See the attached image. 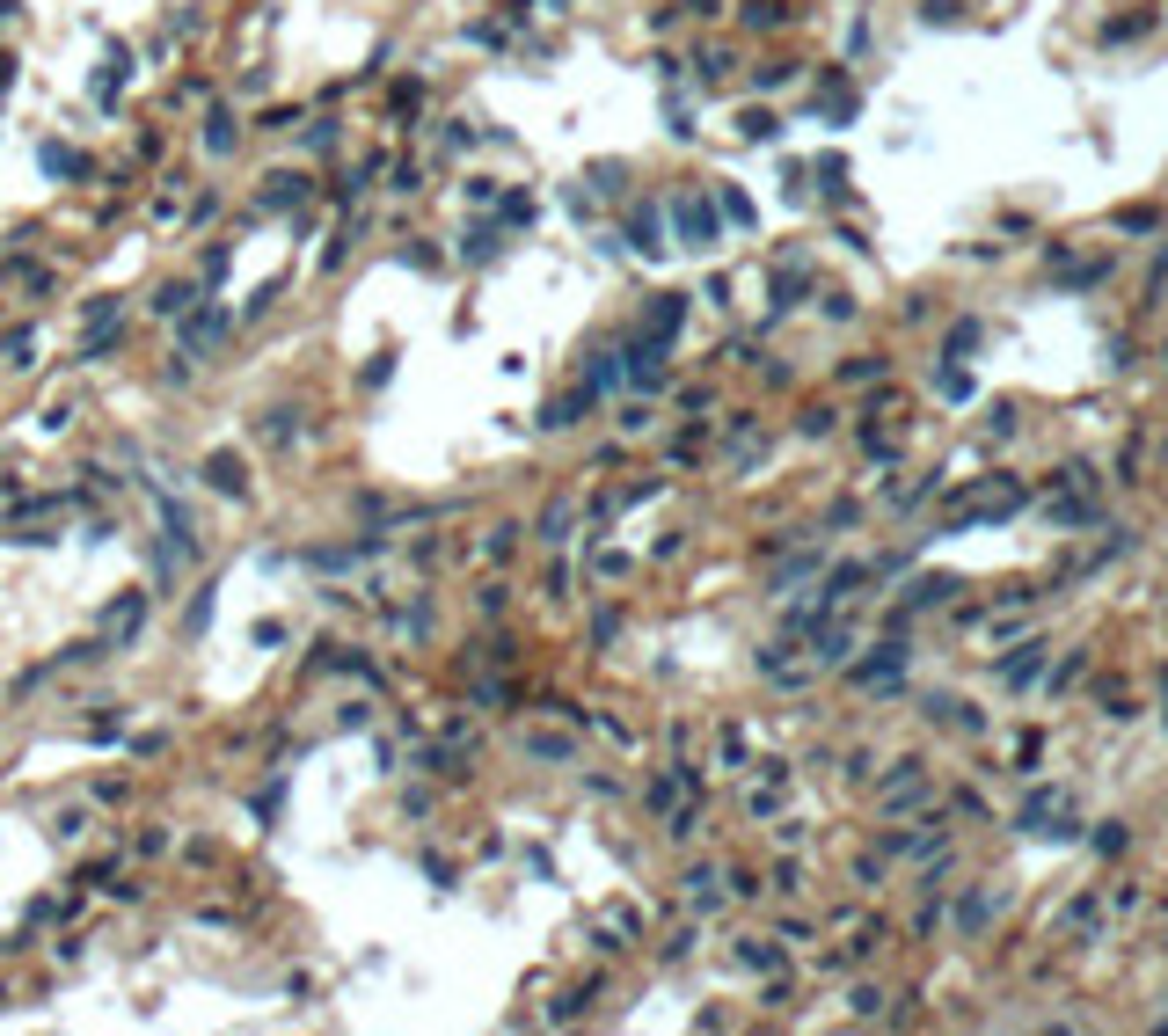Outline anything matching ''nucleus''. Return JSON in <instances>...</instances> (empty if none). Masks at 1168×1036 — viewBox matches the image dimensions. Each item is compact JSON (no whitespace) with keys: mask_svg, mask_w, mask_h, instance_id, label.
I'll list each match as a JSON object with an SVG mask.
<instances>
[{"mask_svg":"<svg viewBox=\"0 0 1168 1036\" xmlns=\"http://www.w3.org/2000/svg\"><path fill=\"white\" fill-rule=\"evenodd\" d=\"M146 606H153V592H125V599H117V606L103 613V628H96V636H103V649H125L132 636H140Z\"/></svg>","mask_w":1168,"mask_h":1036,"instance_id":"nucleus-1","label":"nucleus"},{"mask_svg":"<svg viewBox=\"0 0 1168 1036\" xmlns=\"http://www.w3.org/2000/svg\"><path fill=\"white\" fill-rule=\"evenodd\" d=\"M672 227L687 234V249H716V234H724L709 197H672Z\"/></svg>","mask_w":1168,"mask_h":1036,"instance_id":"nucleus-2","label":"nucleus"},{"mask_svg":"<svg viewBox=\"0 0 1168 1036\" xmlns=\"http://www.w3.org/2000/svg\"><path fill=\"white\" fill-rule=\"evenodd\" d=\"M680 321H687V300H680V292H657V307L643 314V329H636V336H650V344H672V336H680Z\"/></svg>","mask_w":1168,"mask_h":1036,"instance_id":"nucleus-3","label":"nucleus"},{"mask_svg":"<svg viewBox=\"0 0 1168 1036\" xmlns=\"http://www.w3.org/2000/svg\"><path fill=\"white\" fill-rule=\"evenodd\" d=\"M905 672V642H876V657L855 664V686H891Z\"/></svg>","mask_w":1168,"mask_h":1036,"instance_id":"nucleus-4","label":"nucleus"},{"mask_svg":"<svg viewBox=\"0 0 1168 1036\" xmlns=\"http://www.w3.org/2000/svg\"><path fill=\"white\" fill-rule=\"evenodd\" d=\"M220 336H227V314H220V307L190 314V321H183V358H205V351L220 344Z\"/></svg>","mask_w":1168,"mask_h":1036,"instance_id":"nucleus-5","label":"nucleus"},{"mask_svg":"<svg viewBox=\"0 0 1168 1036\" xmlns=\"http://www.w3.org/2000/svg\"><path fill=\"white\" fill-rule=\"evenodd\" d=\"M37 168H44V176H59V183L88 176V161H81V153L66 146V139H44V146H37Z\"/></svg>","mask_w":1168,"mask_h":1036,"instance_id":"nucleus-6","label":"nucleus"},{"mask_svg":"<svg viewBox=\"0 0 1168 1036\" xmlns=\"http://www.w3.org/2000/svg\"><path fill=\"white\" fill-rule=\"evenodd\" d=\"M205 482L220 489V497H234V504L249 497V475H241V460H234V453H212V460H205Z\"/></svg>","mask_w":1168,"mask_h":1036,"instance_id":"nucleus-7","label":"nucleus"},{"mask_svg":"<svg viewBox=\"0 0 1168 1036\" xmlns=\"http://www.w3.org/2000/svg\"><path fill=\"white\" fill-rule=\"evenodd\" d=\"M949 592H957V577H920L913 592L898 599V621L905 613H928V606H949Z\"/></svg>","mask_w":1168,"mask_h":1036,"instance_id":"nucleus-8","label":"nucleus"},{"mask_svg":"<svg viewBox=\"0 0 1168 1036\" xmlns=\"http://www.w3.org/2000/svg\"><path fill=\"white\" fill-rule=\"evenodd\" d=\"M300 205H307V176H292V168H285V176L264 183V212H300Z\"/></svg>","mask_w":1168,"mask_h":1036,"instance_id":"nucleus-9","label":"nucleus"},{"mask_svg":"<svg viewBox=\"0 0 1168 1036\" xmlns=\"http://www.w3.org/2000/svg\"><path fill=\"white\" fill-rule=\"evenodd\" d=\"M197 139H205V153H234V146H241L234 110H220V103H212V117H205V132H197Z\"/></svg>","mask_w":1168,"mask_h":1036,"instance_id":"nucleus-10","label":"nucleus"},{"mask_svg":"<svg viewBox=\"0 0 1168 1036\" xmlns=\"http://www.w3.org/2000/svg\"><path fill=\"white\" fill-rule=\"evenodd\" d=\"M584 401H599V394H592V388H577V394H556V401H548V409H541V431H570Z\"/></svg>","mask_w":1168,"mask_h":1036,"instance_id":"nucleus-11","label":"nucleus"},{"mask_svg":"<svg viewBox=\"0 0 1168 1036\" xmlns=\"http://www.w3.org/2000/svg\"><path fill=\"white\" fill-rule=\"evenodd\" d=\"M628 249H636V256H665V241H657V212H628Z\"/></svg>","mask_w":1168,"mask_h":1036,"instance_id":"nucleus-12","label":"nucleus"},{"mask_svg":"<svg viewBox=\"0 0 1168 1036\" xmlns=\"http://www.w3.org/2000/svg\"><path fill=\"white\" fill-rule=\"evenodd\" d=\"M621 380H628L621 351H599V358H592V380H584V388H592V394H613V388H621Z\"/></svg>","mask_w":1168,"mask_h":1036,"instance_id":"nucleus-13","label":"nucleus"},{"mask_svg":"<svg viewBox=\"0 0 1168 1036\" xmlns=\"http://www.w3.org/2000/svg\"><path fill=\"white\" fill-rule=\"evenodd\" d=\"M1037 664H1044V642H1022L1016 657L1001 664V679H1008V686H1029V679H1037Z\"/></svg>","mask_w":1168,"mask_h":1036,"instance_id":"nucleus-14","label":"nucleus"},{"mask_svg":"<svg viewBox=\"0 0 1168 1036\" xmlns=\"http://www.w3.org/2000/svg\"><path fill=\"white\" fill-rule=\"evenodd\" d=\"M570 533H577V504H548V512H541V540H556V548H563Z\"/></svg>","mask_w":1168,"mask_h":1036,"instance_id":"nucleus-15","label":"nucleus"},{"mask_svg":"<svg viewBox=\"0 0 1168 1036\" xmlns=\"http://www.w3.org/2000/svg\"><path fill=\"white\" fill-rule=\"evenodd\" d=\"M687 898H694L701 912H709L716 898H724V876H716V869H687Z\"/></svg>","mask_w":1168,"mask_h":1036,"instance_id":"nucleus-16","label":"nucleus"},{"mask_svg":"<svg viewBox=\"0 0 1168 1036\" xmlns=\"http://www.w3.org/2000/svg\"><path fill=\"white\" fill-rule=\"evenodd\" d=\"M869 577V569L862 562H848V569H833V577H825V606H840V599H855V584H862Z\"/></svg>","mask_w":1168,"mask_h":1036,"instance_id":"nucleus-17","label":"nucleus"},{"mask_svg":"<svg viewBox=\"0 0 1168 1036\" xmlns=\"http://www.w3.org/2000/svg\"><path fill=\"white\" fill-rule=\"evenodd\" d=\"M781 22H789L781 0H745V29H781Z\"/></svg>","mask_w":1168,"mask_h":1036,"instance_id":"nucleus-18","label":"nucleus"},{"mask_svg":"<svg viewBox=\"0 0 1168 1036\" xmlns=\"http://www.w3.org/2000/svg\"><path fill=\"white\" fill-rule=\"evenodd\" d=\"M592 190H599V197H621V190H628V168H621V161H592Z\"/></svg>","mask_w":1168,"mask_h":1036,"instance_id":"nucleus-19","label":"nucleus"},{"mask_svg":"<svg viewBox=\"0 0 1168 1036\" xmlns=\"http://www.w3.org/2000/svg\"><path fill=\"white\" fill-rule=\"evenodd\" d=\"M256 438L285 445V438H292V409H256Z\"/></svg>","mask_w":1168,"mask_h":1036,"instance_id":"nucleus-20","label":"nucleus"},{"mask_svg":"<svg viewBox=\"0 0 1168 1036\" xmlns=\"http://www.w3.org/2000/svg\"><path fill=\"white\" fill-rule=\"evenodd\" d=\"M986 920H993V898H986V891H972V898L957 905V927H964V934H979Z\"/></svg>","mask_w":1168,"mask_h":1036,"instance_id":"nucleus-21","label":"nucleus"},{"mask_svg":"<svg viewBox=\"0 0 1168 1036\" xmlns=\"http://www.w3.org/2000/svg\"><path fill=\"white\" fill-rule=\"evenodd\" d=\"M205 621H212V584L190 599V613H183V642H197V636H205Z\"/></svg>","mask_w":1168,"mask_h":1036,"instance_id":"nucleus-22","label":"nucleus"},{"mask_svg":"<svg viewBox=\"0 0 1168 1036\" xmlns=\"http://www.w3.org/2000/svg\"><path fill=\"white\" fill-rule=\"evenodd\" d=\"M526 752H533V760H563V767L577 760V745H570V737H526Z\"/></svg>","mask_w":1168,"mask_h":1036,"instance_id":"nucleus-23","label":"nucleus"},{"mask_svg":"<svg viewBox=\"0 0 1168 1036\" xmlns=\"http://www.w3.org/2000/svg\"><path fill=\"white\" fill-rule=\"evenodd\" d=\"M183 307H190V285H161V292H153V314H161V321H176Z\"/></svg>","mask_w":1168,"mask_h":1036,"instance_id":"nucleus-24","label":"nucleus"},{"mask_svg":"<svg viewBox=\"0 0 1168 1036\" xmlns=\"http://www.w3.org/2000/svg\"><path fill=\"white\" fill-rule=\"evenodd\" d=\"M460 256H468V263H489V256H497V234H489V227H475V234L460 241Z\"/></svg>","mask_w":1168,"mask_h":1036,"instance_id":"nucleus-25","label":"nucleus"},{"mask_svg":"<svg viewBox=\"0 0 1168 1036\" xmlns=\"http://www.w3.org/2000/svg\"><path fill=\"white\" fill-rule=\"evenodd\" d=\"M745 139H781V117L774 110H745Z\"/></svg>","mask_w":1168,"mask_h":1036,"instance_id":"nucleus-26","label":"nucleus"},{"mask_svg":"<svg viewBox=\"0 0 1168 1036\" xmlns=\"http://www.w3.org/2000/svg\"><path fill=\"white\" fill-rule=\"evenodd\" d=\"M737 964H752V971H774V964H781V949H767V941H745V949H737Z\"/></svg>","mask_w":1168,"mask_h":1036,"instance_id":"nucleus-27","label":"nucleus"},{"mask_svg":"<svg viewBox=\"0 0 1168 1036\" xmlns=\"http://www.w3.org/2000/svg\"><path fill=\"white\" fill-rule=\"evenodd\" d=\"M1147 29V15H1125V22H1103V44H1132Z\"/></svg>","mask_w":1168,"mask_h":1036,"instance_id":"nucleus-28","label":"nucleus"},{"mask_svg":"<svg viewBox=\"0 0 1168 1036\" xmlns=\"http://www.w3.org/2000/svg\"><path fill=\"white\" fill-rule=\"evenodd\" d=\"M1088 672V649H1066V664H1059V672H1052V693L1059 686H1073V679H1081Z\"/></svg>","mask_w":1168,"mask_h":1036,"instance_id":"nucleus-29","label":"nucleus"},{"mask_svg":"<svg viewBox=\"0 0 1168 1036\" xmlns=\"http://www.w3.org/2000/svg\"><path fill=\"white\" fill-rule=\"evenodd\" d=\"M920 22H928V29L942 22L949 29V22H957V0H920Z\"/></svg>","mask_w":1168,"mask_h":1036,"instance_id":"nucleus-30","label":"nucleus"},{"mask_svg":"<svg viewBox=\"0 0 1168 1036\" xmlns=\"http://www.w3.org/2000/svg\"><path fill=\"white\" fill-rule=\"evenodd\" d=\"M818 176H825V190H833V197L848 190V161H840V153H825V161H818Z\"/></svg>","mask_w":1168,"mask_h":1036,"instance_id":"nucleus-31","label":"nucleus"},{"mask_svg":"<svg viewBox=\"0 0 1168 1036\" xmlns=\"http://www.w3.org/2000/svg\"><path fill=\"white\" fill-rule=\"evenodd\" d=\"M482 548H489V555H497V562H512V548H519V525H497V533H489V540H482Z\"/></svg>","mask_w":1168,"mask_h":1036,"instance_id":"nucleus-32","label":"nucleus"},{"mask_svg":"<svg viewBox=\"0 0 1168 1036\" xmlns=\"http://www.w3.org/2000/svg\"><path fill=\"white\" fill-rule=\"evenodd\" d=\"M964 351H979V321H957V329H949V358H964Z\"/></svg>","mask_w":1168,"mask_h":1036,"instance_id":"nucleus-33","label":"nucleus"},{"mask_svg":"<svg viewBox=\"0 0 1168 1036\" xmlns=\"http://www.w3.org/2000/svg\"><path fill=\"white\" fill-rule=\"evenodd\" d=\"M0 351H8V365H29V351H37V336H29V329H15L8 344H0Z\"/></svg>","mask_w":1168,"mask_h":1036,"instance_id":"nucleus-34","label":"nucleus"},{"mask_svg":"<svg viewBox=\"0 0 1168 1036\" xmlns=\"http://www.w3.org/2000/svg\"><path fill=\"white\" fill-rule=\"evenodd\" d=\"M848 1008H855V1015H884V993H876V985H855Z\"/></svg>","mask_w":1168,"mask_h":1036,"instance_id":"nucleus-35","label":"nucleus"},{"mask_svg":"<svg viewBox=\"0 0 1168 1036\" xmlns=\"http://www.w3.org/2000/svg\"><path fill=\"white\" fill-rule=\"evenodd\" d=\"M724 220H737V227H752V197H745V190H724Z\"/></svg>","mask_w":1168,"mask_h":1036,"instance_id":"nucleus-36","label":"nucleus"},{"mask_svg":"<svg viewBox=\"0 0 1168 1036\" xmlns=\"http://www.w3.org/2000/svg\"><path fill=\"white\" fill-rule=\"evenodd\" d=\"M694 66H701V81H724V73H730V52H701Z\"/></svg>","mask_w":1168,"mask_h":1036,"instance_id":"nucleus-37","label":"nucleus"},{"mask_svg":"<svg viewBox=\"0 0 1168 1036\" xmlns=\"http://www.w3.org/2000/svg\"><path fill=\"white\" fill-rule=\"evenodd\" d=\"M665 832H672V840H694V832H701V810H672Z\"/></svg>","mask_w":1168,"mask_h":1036,"instance_id":"nucleus-38","label":"nucleus"},{"mask_svg":"<svg viewBox=\"0 0 1168 1036\" xmlns=\"http://www.w3.org/2000/svg\"><path fill=\"white\" fill-rule=\"evenodd\" d=\"M1117 227H1125V234H1147V227H1154V212L1132 205V212H1117Z\"/></svg>","mask_w":1168,"mask_h":1036,"instance_id":"nucleus-39","label":"nucleus"},{"mask_svg":"<svg viewBox=\"0 0 1168 1036\" xmlns=\"http://www.w3.org/2000/svg\"><path fill=\"white\" fill-rule=\"evenodd\" d=\"M1117 847H1125V825H1117V817H1110V825L1096 832V854H1117Z\"/></svg>","mask_w":1168,"mask_h":1036,"instance_id":"nucleus-40","label":"nucleus"},{"mask_svg":"<svg viewBox=\"0 0 1168 1036\" xmlns=\"http://www.w3.org/2000/svg\"><path fill=\"white\" fill-rule=\"evenodd\" d=\"M1161 358H1168V351H1161Z\"/></svg>","mask_w":1168,"mask_h":1036,"instance_id":"nucleus-41","label":"nucleus"}]
</instances>
